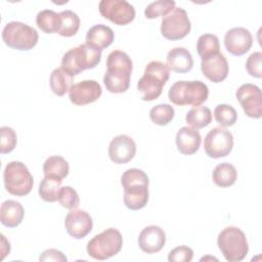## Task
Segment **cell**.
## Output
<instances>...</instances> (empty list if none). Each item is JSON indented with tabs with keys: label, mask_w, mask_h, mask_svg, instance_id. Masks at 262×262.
<instances>
[{
	"label": "cell",
	"mask_w": 262,
	"mask_h": 262,
	"mask_svg": "<svg viewBox=\"0 0 262 262\" xmlns=\"http://www.w3.org/2000/svg\"><path fill=\"white\" fill-rule=\"evenodd\" d=\"M106 69L103 77L106 90L116 94L127 91L133 69L130 56L122 50L112 51L106 58Z\"/></svg>",
	"instance_id": "6da1fadb"
},
{
	"label": "cell",
	"mask_w": 262,
	"mask_h": 262,
	"mask_svg": "<svg viewBox=\"0 0 262 262\" xmlns=\"http://www.w3.org/2000/svg\"><path fill=\"white\" fill-rule=\"evenodd\" d=\"M124 188V204L130 210H140L148 202V177L144 171L131 168L126 170L121 177Z\"/></svg>",
	"instance_id": "7a4b0ae2"
},
{
	"label": "cell",
	"mask_w": 262,
	"mask_h": 262,
	"mask_svg": "<svg viewBox=\"0 0 262 262\" xmlns=\"http://www.w3.org/2000/svg\"><path fill=\"white\" fill-rule=\"evenodd\" d=\"M170 77L167 64L159 60L149 61L144 70L143 76L137 82V90L144 101L157 99L163 91V87Z\"/></svg>",
	"instance_id": "3957f363"
},
{
	"label": "cell",
	"mask_w": 262,
	"mask_h": 262,
	"mask_svg": "<svg viewBox=\"0 0 262 262\" xmlns=\"http://www.w3.org/2000/svg\"><path fill=\"white\" fill-rule=\"evenodd\" d=\"M101 59V51L87 45L81 44L68 50L61 59V68L76 76L81 72L95 68Z\"/></svg>",
	"instance_id": "277c9868"
},
{
	"label": "cell",
	"mask_w": 262,
	"mask_h": 262,
	"mask_svg": "<svg viewBox=\"0 0 262 262\" xmlns=\"http://www.w3.org/2000/svg\"><path fill=\"white\" fill-rule=\"evenodd\" d=\"M208 96L209 88L202 81H177L168 92L170 101L176 105L199 106Z\"/></svg>",
	"instance_id": "5b68a950"
},
{
	"label": "cell",
	"mask_w": 262,
	"mask_h": 262,
	"mask_svg": "<svg viewBox=\"0 0 262 262\" xmlns=\"http://www.w3.org/2000/svg\"><path fill=\"white\" fill-rule=\"evenodd\" d=\"M217 245L225 260L238 262L246 258L249 252V245L246 234L235 226H227L222 229L217 237Z\"/></svg>",
	"instance_id": "8992f818"
},
{
	"label": "cell",
	"mask_w": 262,
	"mask_h": 262,
	"mask_svg": "<svg viewBox=\"0 0 262 262\" xmlns=\"http://www.w3.org/2000/svg\"><path fill=\"white\" fill-rule=\"evenodd\" d=\"M123 246L121 232L114 227H110L94 235L87 244V253L96 260H106L117 255Z\"/></svg>",
	"instance_id": "52a82bcc"
},
{
	"label": "cell",
	"mask_w": 262,
	"mask_h": 262,
	"mask_svg": "<svg viewBox=\"0 0 262 262\" xmlns=\"http://www.w3.org/2000/svg\"><path fill=\"white\" fill-rule=\"evenodd\" d=\"M5 189L13 195L23 196L31 192L34 179L27 166L18 161L8 163L3 172Z\"/></svg>",
	"instance_id": "ba28073f"
},
{
	"label": "cell",
	"mask_w": 262,
	"mask_h": 262,
	"mask_svg": "<svg viewBox=\"0 0 262 262\" xmlns=\"http://www.w3.org/2000/svg\"><path fill=\"white\" fill-rule=\"evenodd\" d=\"M2 39L8 47L26 51L36 46L39 35L33 27H30L27 24L9 21L3 28Z\"/></svg>",
	"instance_id": "9c48e42d"
},
{
	"label": "cell",
	"mask_w": 262,
	"mask_h": 262,
	"mask_svg": "<svg viewBox=\"0 0 262 262\" xmlns=\"http://www.w3.org/2000/svg\"><path fill=\"white\" fill-rule=\"evenodd\" d=\"M191 24L187 12L181 7H175L169 14L163 17L161 33L168 40H180L188 35Z\"/></svg>",
	"instance_id": "30bf717a"
},
{
	"label": "cell",
	"mask_w": 262,
	"mask_h": 262,
	"mask_svg": "<svg viewBox=\"0 0 262 262\" xmlns=\"http://www.w3.org/2000/svg\"><path fill=\"white\" fill-rule=\"evenodd\" d=\"M233 147V136L230 131L215 127L211 129L205 137L204 149L208 157L219 159L230 154Z\"/></svg>",
	"instance_id": "8fae6325"
},
{
	"label": "cell",
	"mask_w": 262,
	"mask_h": 262,
	"mask_svg": "<svg viewBox=\"0 0 262 262\" xmlns=\"http://www.w3.org/2000/svg\"><path fill=\"white\" fill-rule=\"evenodd\" d=\"M99 12L118 26H125L135 17V8L126 0H101L98 4Z\"/></svg>",
	"instance_id": "7c38bea8"
},
{
	"label": "cell",
	"mask_w": 262,
	"mask_h": 262,
	"mask_svg": "<svg viewBox=\"0 0 262 262\" xmlns=\"http://www.w3.org/2000/svg\"><path fill=\"white\" fill-rule=\"evenodd\" d=\"M236 99L245 114L253 119H260L262 115V96L260 88L251 83L243 84L235 92Z\"/></svg>",
	"instance_id": "4fadbf2b"
},
{
	"label": "cell",
	"mask_w": 262,
	"mask_h": 262,
	"mask_svg": "<svg viewBox=\"0 0 262 262\" xmlns=\"http://www.w3.org/2000/svg\"><path fill=\"white\" fill-rule=\"evenodd\" d=\"M102 93V88L95 80H84L72 85L69 98L76 105H85L96 101Z\"/></svg>",
	"instance_id": "5bb4252c"
},
{
	"label": "cell",
	"mask_w": 262,
	"mask_h": 262,
	"mask_svg": "<svg viewBox=\"0 0 262 262\" xmlns=\"http://www.w3.org/2000/svg\"><path fill=\"white\" fill-rule=\"evenodd\" d=\"M64 227L67 232L74 238L85 237L93 227L91 216L84 210L77 208L70 210L64 218Z\"/></svg>",
	"instance_id": "9a60e30c"
},
{
	"label": "cell",
	"mask_w": 262,
	"mask_h": 262,
	"mask_svg": "<svg viewBox=\"0 0 262 262\" xmlns=\"http://www.w3.org/2000/svg\"><path fill=\"white\" fill-rule=\"evenodd\" d=\"M253 45L251 32L243 27H236L228 30L224 36V46L226 50L234 55L241 56L248 52Z\"/></svg>",
	"instance_id": "2e32d148"
},
{
	"label": "cell",
	"mask_w": 262,
	"mask_h": 262,
	"mask_svg": "<svg viewBox=\"0 0 262 262\" xmlns=\"http://www.w3.org/2000/svg\"><path fill=\"white\" fill-rule=\"evenodd\" d=\"M201 70L208 80L214 83H220L227 78L229 67L225 56L219 51L202 58Z\"/></svg>",
	"instance_id": "e0dca14e"
},
{
	"label": "cell",
	"mask_w": 262,
	"mask_h": 262,
	"mask_svg": "<svg viewBox=\"0 0 262 262\" xmlns=\"http://www.w3.org/2000/svg\"><path fill=\"white\" fill-rule=\"evenodd\" d=\"M136 154L134 140L125 134L114 137L108 145V157L116 164H126L130 162Z\"/></svg>",
	"instance_id": "ac0fdd59"
},
{
	"label": "cell",
	"mask_w": 262,
	"mask_h": 262,
	"mask_svg": "<svg viewBox=\"0 0 262 262\" xmlns=\"http://www.w3.org/2000/svg\"><path fill=\"white\" fill-rule=\"evenodd\" d=\"M166 243V233L163 228L157 225L144 227L138 236L139 248L147 254H154L161 251Z\"/></svg>",
	"instance_id": "d6986e66"
},
{
	"label": "cell",
	"mask_w": 262,
	"mask_h": 262,
	"mask_svg": "<svg viewBox=\"0 0 262 262\" xmlns=\"http://www.w3.org/2000/svg\"><path fill=\"white\" fill-rule=\"evenodd\" d=\"M202 137L198 129L190 126L180 128L176 134V145L178 150L186 156L195 154L201 145Z\"/></svg>",
	"instance_id": "ffe728a7"
},
{
	"label": "cell",
	"mask_w": 262,
	"mask_h": 262,
	"mask_svg": "<svg viewBox=\"0 0 262 262\" xmlns=\"http://www.w3.org/2000/svg\"><path fill=\"white\" fill-rule=\"evenodd\" d=\"M115 38L114 31L105 25H94L86 33V44L98 50L108 47Z\"/></svg>",
	"instance_id": "44dd1931"
},
{
	"label": "cell",
	"mask_w": 262,
	"mask_h": 262,
	"mask_svg": "<svg viewBox=\"0 0 262 262\" xmlns=\"http://www.w3.org/2000/svg\"><path fill=\"white\" fill-rule=\"evenodd\" d=\"M167 66L175 73H187L193 67V58L185 47H174L167 54Z\"/></svg>",
	"instance_id": "7402d4cb"
},
{
	"label": "cell",
	"mask_w": 262,
	"mask_h": 262,
	"mask_svg": "<svg viewBox=\"0 0 262 262\" xmlns=\"http://www.w3.org/2000/svg\"><path fill=\"white\" fill-rule=\"evenodd\" d=\"M25 216V210L19 202L7 200L2 203L0 207L1 223L9 228L18 226Z\"/></svg>",
	"instance_id": "603a6c76"
},
{
	"label": "cell",
	"mask_w": 262,
	"mask_h": 262,
	"mask_svg": "<svg viewBox=\"0 0 262 262\" xmlns=\"http://www.w3.org/2000/svg\"><path fill=\"white\" fill-rule=\"evenodd\" d=\"M212 179L219 187H229L235 183L237 179V171L232 164L224 162L218 164L214 168Z\"/></svg>",
	"instance_id": "cb8c5ba5"
},
{
	"label": "cell",
	"mask_w": 262,
	"mask_h": 262,
	"mask_svg": "<svg viewBox=\"0 0 262 262\" xmlns=\"http://www.w3.org/2000/svg\"><path fill=\"white\" fill-rule=\"evenodd\" d=\"M73 77L74 76H72L61 67L54 69L49 78V85L52 92L57 96L64 95L72 87Z\"/></svg>",
	"instance_id": "d4e9b609"
},
{
	"label": "cell",
	"mask_w": 262,
	"mask_h": 262,
	"mask_svg": "<svg viewBox=\"0 0 262 262\" xmlns=\"http://www.w3.org/2000/svg\"><path fill=\"white\" fill-rule=\"evenodd\" d=\"M70 171L69 163L60 156H51L47 158L43 164L44 176L63 179Z\"/></svg>",
	"instance_id": "484cf974"
},
{
	"label": "cell",
	"mask_w": 262,
	"mask_h": 262,
	"mask_svg": "<svg viewBox=\"0 0 262 262\" xmlns=\"http://www.w3.org/2000/svg\"><path fill=\"white\" fill-rule=\"evenodd\" d=\"M60 14L51 9H43L37 13L36 24L38 28L47 34L57 33L60 28Z\"/></svg>",
	"instance_id": "4316f807"
},
{
	"label": "cell",
	"mask_w": 262,
	"mask_h": 262,
	"mask_svg": "<svg viewBox=\"0 0 262 262\" xmlns=\"http://www.w3.org/2000/svg\"><path fill=\"white\" fill-rule=\"evenodd\" d=\"M188 126L194 129H202L208 126L212 121V113L208 106L199 105L190 108L185 117Z\"/></svg>",
	"instance_id": "83f0119b"
},
{
	"label": "cell",
	"mask_w": 262,
	"mask_h": 262,
	"mask_svg": "<svg viewBox=\"0 0 262 262\" xmlns=\"http://www.w3.org/2000/svg\"><path fill=\"white\" fill-rule=\"evenodd\" d=\"M61 179L45 176L39 185V194L41 199L48 203H53L58 200L59 189L61 187Z\"/></svg>",
	"instance_id": "f1b7e54d"
},
{
	"label": "cell",
	"mask_w": 262,
	"mask_h": 262,
	"mask_svg": "<svg viewBox=\"0 0 262 262\" xmlns=\"http://www.w3.org/2000/svg\"><path fill=\"white\" fill-rule=\"evenodd\" d=\"M60 14V28L57 32L62 37L75 36L80 28V17L72 10H63L59 12Z\"/></svg>",
	"instance_id": "f546056e"
},
{
	"label": "cell",
	"mask_w": 262,
	"mask_h": 262,
	"mask_svg": "<svg viewBox=\"0 0 262 262\" xmlns=\"http://www.w3.org/2000/svg\"><path fill=\"white\" fill-rule=\"evenodd\" d=\"M196 50L201 58H205L219 52L220 44L218 37L213 34H204L200 36L196 42Z\"/></svg>",
	"instance_id": "4dcf8cb0"
},
{
	"label": "cell",
	"mask_w": 262,
	"mask_h": 262,
	"mask_svg": "<svg viewBox=\"0 0 262 262\" xmlns=\"http://www.w3.org/2000/svg\"><path fill=\"white\" fill-rule=\"evenodd\" d=\"M174 107L168 103H161L155 105L149 111V119L158 126L168 125L174 118Z\"/></svg>",
	"instance_id": "1f68e13d"
},
{
	"label": "cell",
	"mask_w": 262,
	"mask_h": 262,
	"mask_svg": "<svg viewBox=\"0 0 262 262\" xmlns=\"http://www.w3.org/2000/svg\"><path fill=\"white\" fill-rule=\"evenodd\" d=\"M214 118L221 127L233 126L237 120L235 108L229 104H218L214 110Z\"/></svg>",
	"instance_id": "d6a6232c"
},
{
	"label": "cell",
	"mask_w": 262,
	"mask_h": 262,
	"mask_svg": "<svg viewBox=\"0 0 262 262\" xmlns=\"http://www.w3.org/2000/svg\"><path fill=\"white\" fill-rule=\"evenodd\" d=\"M175 1L173 0H159L149 3L144 9L146 18H157L159 16H166L175 8Z\"/></svg>",
	"instance_id": "836d02e7"
},
{
	"label": "cell",
	"mask_w": 262,
	"mask_h": 262,
	"mask_svg": "<svg viewBox=\"0 0 262 262\" xmlns=\"http://www.w3.org/2000/svg\"><path fill=\"white\" fill-rule=\"evenodd\" d=\"M57 201L63 208L69 210L77 208L80 204V198L78 192L71 186L60 187Z\"/></svg>",
	"instance_id": "e575fe53"
},
{
	"label": "cell",
	"mask_w": 262,
	"mask_h": 262,
	"mask_svg": "<svg viewBox=\"0 0 262 262\" xmlns=\"http://www.w3.org/2000/svg\"><path fill=\"white\" fill-rule=\"evenodd\" d=\"M1 133V144L0 152L2 155L12 151L17 143V135L15 131L8 126H2L0 128Z\"/></svg>",
	"instance_id": "d590c367"
},
{
	"label": "cell",
	"mask_w": 262,
	"mask_h": 262,
	"mask_svg": "<svg viewBox=\"0 0 262 262\" xmlns=\"http://www.w3.org/2000/svg\"><path fill=\"white\" fill-rule=\"evenodd\" d=\"M246 70L254 78L260 79L262 77V53L260 51L250 54L246 61Z\"/></svg>",
	"instance_id": "8d00e7d4"
},
{
	"label": "cell",
	"mask_w": 262,
	"mask_h": 262,
	"mask_svg": "<svg viewBox=\"0 0 262 262\" xmlns=\"http://www.w3.org/2000/svg\"><path fill=\"white\" fill-rule=\"evenodd\" d=\"M193 251L187 246H179L170 251L168 260L170 262H189L192 260Z\"/></svg>",
	"instance_id": "74e56055"
},
{
	"label": "cell",
	"mask_w": 262,
	"mask_h": 262,
	"mask_svg": "<svg viewBox=\"0 0 262 262\" xmlns=\"http://www.w3.org/2000/svg\"><path fill=\"white\" fill-rule=\"evenodd\" d=\"M40 261H61V262H66L68 259L67 257L63 255L62 252L55 250V249H49L44 251L40 258Z\"/></svg>",
	"instance_id": "f35d334b"
}]
</instances>
